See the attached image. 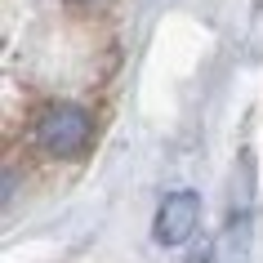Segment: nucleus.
<instances>
[{
	"label": "nucleus",
	"instance_id": "obj_1",
	"mask_svg": "<svg viewBox=\"0 0 263 263\" xmlns=\"http://www.w3.org/2000/svg\"><path fill=\"white\" fill-rule=\"evenodd\" d=\"M31 139L41 152L58 156V161H76L94 143V116L81 103H45L31 121Z\"/></svg>",
	"mask_w": 263,
	"mask_h": 263
},
{
	"label": "nucleus",
	"instance_id": "obj_2",
	"mask_svg": "<svg viewBox=\"0 0 263 263\" xmlns=\"http://www.w3.org/2000/svg\"><path fill=\"white\" fill-rule=\"evenodd\" d=\"M196 219H201V196L196 192H174V196L161 201L152 232H156L161 246H183V241L196 232Z\"/></svg>",
	"mask_w": 263,
	"mask_h": 263
},
{
	"label": "nucleus",
	"instance_id": "obj_3",
	"mask_svg": "<svg viewBox=\"0 0 263 263\" xmlns=\"http://www.w3.org/2000/svg\"><path fill=\"white\" fill-rule=\"evenodd\" d=\"M187 263H210V246H205V241H201V250H192V259H187Z\"/></svg>",
	"mask_w": 263,
	"mask_h": 263
},
{
	"label": "nucleus",
	"instance_id": "obj_4",
	"mask_svg": "<svg viewBox=\"0 0 263 263\" xmlns=\"http://www.w3.org/2000/svg\"><path fill=\"white\" fill-rule=\"evenodd\" d=\"M76 5H85V0H76Z\"/></svg>",
	"mask_w": 263,
	"mask_h": 263
}]
</instances>
